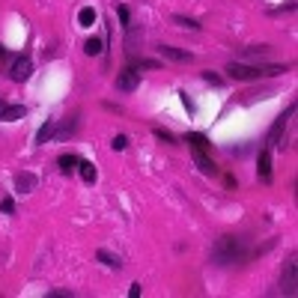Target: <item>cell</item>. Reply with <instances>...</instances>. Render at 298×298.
<instances>
[{"instance_id": "obj_1", "label": "cell", "mask_w": 298, "mask_h": 298, "mask_svg": "<svg viewBox=\"0 0 298 298\" xmlns=\"http://www.w3.org/2000/svg\"><path fill=\"white\" fill-rule=\"evenodd\" d=\"M251 257V248H248V239L245 236H221L212 248V262L227 268V265H239Z\"/></svg>"}, {"instance_id": "obj_2", "label": "cell", "mask_w": 298, "mask_h": 298, "mask_svg": "<svg viewBox=\"0 0 298 298\" xmlns=\"http://www.w3.org/2000/svg\"><path fill=\"white\" fill-rule=\"evenodd\" d=\"M289 69L283 63H274V66H245V63H230L227 66V74L233 81H257V78H277V74H286Z\"/></svg>"}, {"instance_id": "obj_3", "label": "cell", "mask_w": 298, "mask_h": 298, "mask_svg": "<svg viewBox=\"0 0 298 298\" xmlns=\"http://www.w3.org/2000/svg\"><path fill=\"white\" fill-rule=\"evenodd\" d=\"M295 116V105H289L277 119H274V125H271V131H268V143H274L277 149H280V143H283V128H286V122Z\"/></svg>"}, {"instance_id": "obj_4", "label": "cell", "mask_w": 298, "mask_h": 298, "mask_svg": "<svg viewBox=\"0 0 298 298\" xmlns=\"http://www.w3.org/2000/svg\"><path fill=\"white\" fill-rule=\"evenodd\" d=\"M295 271H298V265H295V254L289 257V262H286V268H283V274H280V289L286 292V295H295L298 289H295Z\"/></svg>"}, {"instance_id": "obj_5", "label": "cell", "mask_w": 298, "mask_h": 298, "mask_svg": "<svg viewBox=\"0 0 298 298\" xmlns=\"http://www.w3.org/2000/svg\"><path fill=\"white\" fill-rule=\"evenodd\" d=\"M33 74V63L27 60V57H18L15 63H12V72H9V78L15 81V84H24L27 78Z\"/></svg>"}, {"instance_id": "obj_6", "label": "cell", "mask_w": 298, "mask_h": 298, "mask_svg": "<svg viewBox=\"0 0 298 298\" xmlns=\"http://www.w3.org/2000/svg\"><path fill=\"white\" fill-rule=\"evenodd\" d=\"M137 84H140V72H134V69L119 72V78H116V90L119 93H134Z\"/></svg>"}, {"instance_id": "obj_7", "label": "cell", "mask_w": 298, "mask_h": 298, "mask_svg": "<svg viewBox=\"0 0 298 298\" xmlns=\"http://www.w3.org/2000/svg\"><path fill=\"white\" fill-rule=\"evenodd\" d=\"M158 54L164 60H173V63H191L194 60L191 51H182V48H173V45H158Z\"/></svg>"}, {"instance_id": "obj_8", "label": "cell", "mask_w": 298, "mask_h": 298, "mask_svg": "<svg viewBox=\"0 0 298 298\" xmlns=\"http://www.w3.org/2000/svg\"><path fill=\"white\" fill-rule=\"evenodd\" d=\"M257 176L262 182H271V149H262L257 158Z\"/></svg>"}, {"instance_id": "obj_9", "label": "cell", "mask_w": 298, "mask_h": 298, "mask_svg": "<svg viewBox=\"0 0 298 298\" xmlns=\"http://www.w3.org/2000/svg\"><path fill=\"white\" fill-rule=\"evenodd\" d=\"M194 164L200 167V173H206V176H218V167H215V161H212L206 152H197V149H194Z\"/></svg>"}, {"instance_id": "obj_10", "label": "cell", "mask_w": 298, "mask_h": 298, "mask_svg": "<svg viewBox=\"0 0 298 298\" xmlns=\"http://www.w3.org/2000/svg\"><path fill=\"white\" fill-rule=\"evenodd\" d=\"M185 143H188L191 149H197V152H206V149L212 146V143H209V137H206V134H200V131H188V134H185Z\"/></svg>"}, {"instance_id": "obj_11", "label": "cell", "mask_w": 298, "mask_h": 298, "mask_svg": "<svg viewBox=\"0 0 298 298\" xmlns=\"http://www.w3.org/2000/svg\"><path fill=\"white\" fill-rule=\"evenodd\" d=\"M24 116H27V108H24V105H6L3 111H0V119H6V122L24 119Z\"/></svg>"}, {"instance_id": "obj_12", "label": "cell", "mask_w": 298, "mask_h": 298, "mask_svg": "<svg viewBox=\"0 0 298 298\" xmlns=\"http://www.w3.org/2000/svg\"><path fill=\"white\" fill-rule=\"evenodd\" d=\"M78 164H81V158L74 155V152H63V155L57 158V167H60L63 173H72V170H78Z\"/></svg>"}, {"instance_id": "obj_13", "label": "cell", "mask_w": 298, "mask_h": 298, "mask_svg": "<svg viewBox=\"0 0 298 298\" xmlns=\"http://www.w3.org/2000/svg\"><path fill=\"white\" fill-rule=\"evenodd\" d=\"M33 188H36V176H33V173H18L15 191H18V194H27V191H33Z\"/></svg>"}, {"instance_id": "obj_14", "label": "cell", "mask_w": 298, "mask_h": 298, "mask_svg": "<svg viewBox=\"0 0 298 298\" xmlns=\"http://www.w3.org/2000/svg\"><path fill=\"white\" fill-rule=\"evenodd\" d=\"M54 131H57V122H54V119H48V122L36 131V143H39V146H42V143H48V140L54 137Z\"/></svg>"}, {"instance_id": "obj_15", "label": "cell", "mask_w": 298, "mask_h": 298, "mask_svg": "<svg viewBox=\"0 0 298 298\" xmlns=\"http://www.w3.org/2000/svg\"><path fill=\"white\" fill-rule=\"evenodd\" d=\"M96 260H99V262H105L108 268H122V260H119V257H113L111 251H102V248H99V251H96Z\"/></svg>"}, {"instance_id": "obj_16", "label": "cell", "mask_w": 298, "mask_h": 298, "mask_svg": "<svg viewBox=\"0 0 298 298\" xmlns=\"http://www.w3.org/2000/svg\"><path fill=\"white\" fill-rule=\"evenodd\" d=\"M102 51H105V39L93 36V39L84 42V54H87V57H96V54H102Z\"/></svg>"}, {"instance_id": "obj_17", "label": "cell", "mask_w": 298, "mask_h": 298, "mask_svg": "<svg viewBox=\"0 0 298 298\" xmlns=\"http://www.w3.org/2000/svg\"><path fill=\"white\" fill-rule=\"evenodd\" d=\"M78 173H81V179H84L87 185H93L96 176H99V173H96V164H90V161H81V164H78Z\"/></svg>"}, {"instance_id": "obj_18", "label": "cell", "mask_w": 298, "mask_h": 298, "mask_svg": "<svg viewBox=\"0 0 298 298\" xmlns=\"http://www.w3.org/2000/svg\"><path fill=\"white\" fill-rule=\"evenodd\" d=\"M268 54H271L268 45H251V48H242L239 51V57H268Z\"/></svg>"}, {"instance_id": "obj_19", "label": "cell", "mask_w": 298, "mask_h": 298, "mask_svg": "<svg viewBox=\"0 0 298 298\" xmlns=\"http://www.w3.org/2000/svg\"><path fill=\"white\" fill-rule=\"evenodd\" d=\"M78 24H81V27H93V24H96V9H93V6H84V9L78 12Z\"/></svg>"}, {"instance_id": "obj_20", "label": "cell", "mask_w": 298, "mask_h": 298, "mask_svg": "<svg viewBox=\"0 0 298 298\" xmlns=\"http://www.w3.org/2000/svg\"><path fill=\"white\" fill-rule=\"evenodd\" d=\"M128 69H134V72H140V69H161V63H158V60H146V57H140V60H131Z\"/></svg>"}, {"instance_id": "obj_21", "label": "cell", "mask_w": 298, "mask_h": 298, "mask_svg": "<svg viewBox=\"0 0 298 298\" xmlns=\"http://www.w3.org/2000/svg\"><path fill=\"white\" fill-rule=\"evenodd\" d=\"M74 125H78L74 119H66V122H63V125H60V128L54 131V137H57V140H66V137H69V134L74 131Z\"/></svg>"}, {"instance_id": "obj_22", "label": "cell", "mask_w": 298, "mask_h": 298, "mask_svg": "<svg viewBox=\"0 0 298 298\" xmlns=\"http://www.w3.org/2000/svg\"><path fill=\"white\" fill-rule=\"evenodd\" d=\"M173 21H176L179 27H185V30H200V21H194V18H185V15H173Z\"/></svg>"}, {"instance_id": "obj_23", "label": "cell", "mask_w": 298, "mask_h": 298, "mask_svg": "<svg viewBox=\"0 0 298 298\" xmlns=\"http://www.w3.org/2000/svg\"><path fill=\"white\" fill-rule=\"evenodd\" d=\"M155 137H158V140H164V143H176V134H173V131H167V128H155Z\"/></svg>"}, {"instance_id": "obj_24", "label": "cell", "mask_w": 298, "mask_h": 298, "mask_svg": "<svg viewBox=\"0 0 298 298\" xmlns=\"http://www.w3.org/2000/svg\"><path fill=\"white\" fill-rule=\"evenodd\" d=\"M111 146H113V149H116V152H122V149H128V137H125V134H116V137H113V143H111Z\"/></svg>"}, {"instance_id": "obj_25", "label": "cell", "mask_w": 298, "mask_h": 298, "mask_svg": "<svg viewBox=\"0 0 298 298\" xmlns=\"http://www.w3.org/2000/svg\"><path fill=\"white\" fill-rule=\"evenodd\" d=\"M0 209H3L6 215H12V212H15V200H12V197H3V200H0Z\"/></svg>"}, {"instance_id": "obj_26", "label": "cell", "mask_w": 298, "mask_h": 298, "mask_svg": "<svg viewBox=\"0 0 298 298\" xmlns=\"http://www.w3.org/2000/svg\"><path fill=\"white\" fill-rule=\"evenodd\" d=\"M116 18H119L122 24H128V18H131V12H128V6H122V3H119V6H116Z\"/></svg>"}, {"instance_id": "obj_27", "label": "cell", "mask_w": 298, "mask_h": 298, "mask_svg": "<svg viewBox=\"0 0 298 298\" xmlns=\"http://www.w3.org/2000/svg\"><path fill=\"white\" fill-rule=\"evenodd\" d=\"M203 81H209V84H215V87H221V84H224V78H218L215 72H203Z\"/></svg>"}, {"instance_id": "obj_28", "label": "cell", "mask_w": 298, "mask_h": 298, "mask_svg": "<svg viewBox=\"0 0 298 298\" xmlns=\"http://www.w3.org/2000/svg\"><path fill=\"white\" fill-rule=\"evenodd\" d=\"M182 96V105H185V111H194V102H191V96L188 93H179Z\"/></svg>"}, {"instance_id": "obj_29", "label": "cell", "mask_w": 298, "mask_h": 298, "mask_svg": "<svg viewBox=\"0 0 298 298\" xmlns=\"http://www.w3.org/2000/svg\"><path fill=\"white\" fill-rule=\"evenodd\" d=\"M140 295V283H131V289H128V298H137Z\"/></svg>"}, {"instance_id": "obj_30", "label": "cell", "mask_w": 298, "mask_h": 298, "mask_svg": "<svg viewBox=\"0 0 298 298\" xmlns=\"http://www.w3.org/2000/svg\"><path fill=\"white\" fill-rule=\"evenodd\" d=\"M48 298H72V292H60L57 289V292H48Z\"/></svg>"}, {"instance_id": "obj_31", "label": "cell", "mask_w": 298, "mask_h": 298, "mask_svg": "<svg viewBox=\"0 0 298 298\" xmlns=\"http://www.w3.org/2000/svg\"><path fill=\"white\" fill-rule=\"evenodd\" d=\"M0 60H9V51H6L3 45H0Z\"/></svg>"}, {"instance_id": "obj_32", "label": "cell", "mask_w": 298, "mask_h": 298, "mask_svg": "<svg viewBox=\"0 0 298 298\" xmlns=\"http://www.w3.org/2000/svg\"><path fill=\"white\" fill-rule=\"evenodd\" d=\"M3 108H6V105H3V102H0V111H3Z\"/></svg>"}]
</instances>
